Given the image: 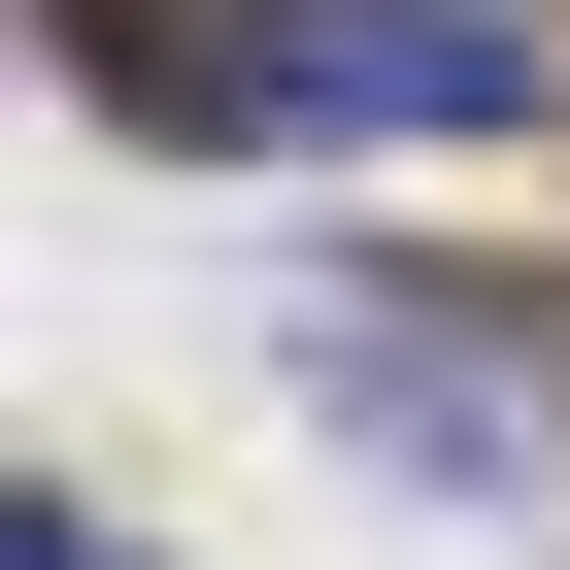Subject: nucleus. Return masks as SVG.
I'll use <instances>...</instances> for the list:
<instances>
[{
    "mask_svg": "<svg viewBox=\"0 0 570 570\" xmlns=\"http://www.w3.org/2000/svg\"><path fill=\"white\" fill-rule=\"evenodd\" d=\"M0 570H135V537H101V503H35V537H0Z\"/></svg>",
    "mask_w": 570,
    "mask_h": 570,
    "instance_id": "2",
    "label": "nucleus"
},
{
    "mask_svg": "<svg viewBox=\"0 0 570 570\" xmlns=\"http://www.w3.org/2000/svg\"><path fill=\"white\" fill-rule=\"evenodd\" d=\"M35 35L101 101H168V135H503L537 101L503 0H35Z\"/></svg>",
    "mask_w": 570,
    "mask_h": 570,
    "instance_id": "1",
    "label": "nucleus"
}]
</instances>
